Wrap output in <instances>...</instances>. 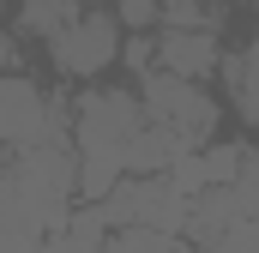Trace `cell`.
Masks as SVG:
<instances>
[{"label": "cell", "instance_id": "obj_6", "mask_svg": "<svg viewBox=\"0 0 259 253\" xmlns=\"http://www.w3.org/2000/svg\"><path fill=\"white\" fill-rule=\"evenodd\" d=\"M78 12H84V0H18V30H24V36H42V43H55Z\"/></svg>", "mask_w": 259, "mask_h": 253}, {"label": "cell", "instance_id": "obj_4", "mask_svg": "<svg viewBox=\"0 0 259 253\" xmlns=\"http://www.w3.org/2000/svg\"><path fill=\"white\" fill-rule=\"evenodd\" d=\"M181 157H193V145L181 139V133H169L163 121H145L133 126L127 151H121V169L127 175H163V169H181Z\"/></svg>", "mask_w": 259, "mask_h": 253}, {"label": "cell", "instance_id": "obj_1", "mask_svg": "<svg viewBox=\"0 0 259 253\" xmlns=\"http://www.w3.org/2000/svg\"><path fill=\"white\" fill-rule=\"evenodd\" d=\"M139 103H145L151 121L181 133L187 145H211L217 139V121H223V109L205 91V78H181V72H163V66L139 72Z\"/></svg>", "mask_w": 259, "mask_h": 253}, {"label": "cell", "instance_id": "obj_7", "mask_svg": "<svg viewBox=\"0 0 259 253\" xmlns=\"http://www.w3.org/2000/svg\"><path fill=\"white\" fill-rule=\"evenodd\" d=\"M217 72H229V97H235V109H241L247 121H259V36L241 49V55H223Z\"/></svg>", "mask_w": 259, "mask_h": 253}, {"label": "cell", "instance_id": "obj_9", "mask_svg": "<svg viewBox=\"0 0 259 253\" xmlns=\"http://www.w3.org/2000/svg\"><path fill=\"white\" fill-rule=\"evenodd\" d=\"M217 6H205V0H163V18H157V30H217Z\"/></svg>", "mask_w": 259, "mask_h": 253}, {"label": "cell", "instance_id": "obj_8", "mask_svg": "<svg viewBox=\"0 0 259 253\" xmlns=\"http://www.w3.org/2000/svg\"><path fill=\"white\" fill-rule=\"evenodd\" d=\"M103 253H187L175 241V229H151V223H121L103 235Z\"/></svg>", "mask_w": 259, "mask_h": 253}, {"label": "cell", "instance_id": "obj_3", "mask_svg": "<svg viewBox=\"0 0 259 253\" xmlns=\"http://www.w3.org/2000/svg\"><path fill=\"white\" fill-rule=\"evenodd\" d=\"M49 139V97L30 72H0V145L24 151Z\"/></svg>", "mask_w": 259, "mask_h": 253}, {"label": "cell", "instance_id": "obj_2", "mask_svg": "<svg viewBox=\"0 0 259 253\" xmlns=\"http://www.w3.org/2000/svg\"><path fill=\"white\" fill-rule=\"evenodd\" d=\"M121 43H127V36H121V18L103 12V6H84L61 36L49 43V61H55V72H66V78H103L109 66L121 61Z\"/></svg>", "mask_w": 259, "mask_h": 253}, {"label": "cell", "instance_id": "obj_11", "mask_svg": "<svg viewBox=\"0 0 259 253\" xmlns=\"http://www.w3.org/2000/svg\"><path fill=\"white\" fill-rule=\"evenodd\" d=\"M115 18H121V30H157L163 0H121V6H115Z\"/></svg>", "mask_w": 259, "mask_h": 253}, {"label": "cell", "instance_id": "obj_10", "mask_svg": "<svg viewBox=\"0 0 259 253\" xmlns=\"http://www.w3.org/2000/svg\"><path fill=\"white\" fill-rule=\"evenodd\" d=\"M42 229H30L24 217H12V211H0V253H36L42 241H36Z\"/></svg>", "mask_w": 259, "mask_h": 253}, {"label": "cell", "instance_id": "obj_5", "mask_svg": "<svg viewBox=\"0 0 259 253\" xmlns=\"http://www.w3.org/2000/svg\"><path fill=\"white\" fill-rule=\"evenodd\" d=\"M157 66L181 72V78H211L223 66V43H217V30H163L157 36Z\"/></svg>", "mask_w": 259, "mask_h": 253}]
</instances>
